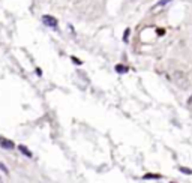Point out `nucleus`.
Instances as JSON below:
<instances>
[{
    "instance_id": "nucleus-6",
    "label": "nucleus",
    "mask_w": 192,
    "mask_h": 183,
    "mask_svg": "<svg viewBox=\"0 0 192 183\" xmlns=\"http://www.w3.org/2000/svg\"><path fill=\"white\" fill-rule=\"evenodd\" d=\"M129 32H131V30H129V29H126V30H125V33H123V41H125V42H126V41H128V38H129Z\"/></svg>"
},
{
    "instance_id": "nucleus-1",
    "label": "nucleus",
    "mask_w": 192,
    "mask_h": 183,
    "mask_svg": "<svg viewBox=\"0 0 192 183\" xmlns=\"http://www.w3.org/2000/svg\"><path fill=\"white\" fill-rule=\"evenodd\" d=\"M42 23L50 29H57V24H59L57 18H54L53 15H42Z\"/></svg>"
},
{
    "instance_id": "nucleus-2",
    "label": "nucleus",
    "mask_w": 192,
    "mask_h": 183,
    "mask_svg": "<svg viewBox=\"0 0 192 183\" xmlns=\"http://www.w3.org/2000/svg\"><path fill=\"white\" fill-rule=\"evenodd\" d=\"M0 146L2 147H5V149H8V150H12L15 146H14V143L12 141H9V140H6V138H0Z\"/></svg>"
},
{
    "instance_id": "nucleus-7",
    "label": "nucleus",
    "mask_w": 192,
    "mask_h": 183,
    "mask_svg": "<svg viewBox=\"0 0 192 183\" xmlns=\"http://www.w3.org/2000/svg\"><path fill=\"white\" fill-rule=\"evenodd\" d=\"M0 168H2V171H5V173H8V168H6V167H5V165L2 164V162H0Z\"/></svg>"
},
{
    "instance_id": "nucleus-8",
    "label": "nucleus",
    "mask_w": 192,
    "mask_h": 183,
    "mask_svg": "<svg viewBox=\"0 0 192 183\" xmlns=\"http://www.w3.org/2000/svg\"><path fill=\"white\" fill-rule=\"evenodd\" d=\"M72 60H74V63H78V65H80V63H81V62H80V60H78V59H77V57H72Z\"/></svg>"
},
{
    "instance_id": "nucleus-3",
    "label": "nucleus",
    "mask_w": 192,
    "mask_h": 183,
    "mask_svg": "<svg viewBox=\"0 0 192 183\" xmlns=\"http://www.w3.org/2000/svg\"><path fill=\"white\" fill-rule=\"evenodd\" d=\"M18 150L24 155V156H27V158H32V152L26 147V146H18Z\"/></svg>"
},
{
    "instance_id": "nucleus-5",
    "label": "nucleus",
    "mask_w": 192,
    "mask_h": 183,
    "mask_svg": "<svg viewBox=\"0 0 192 183\" xmlns=\"http://www.w3.org/2000/svg\"><path fill=\"white\" fill-rule=\"evenodd\" d=\"M116 69H117V72H120V74H125V72H128V68H126V66H123V65H117V66H116Z\"/></svg>"
},
{
    "instance_id": "nucleus-4",
    "label": "nucleus",
    "mask_w": 192,
    "mask_h": 183,
    "mask_svg": "<svg viewBox=\"0 0 192 183\" xmlns=\"http://www.w3.org/2000/svg\"><path fill=\"white\" fill-rule=\"evenodd\" d=\"M170 2H173V0H159V2L153 6V8H162V6H165V5H168Z\"/></svg>"
}]
</instances>
